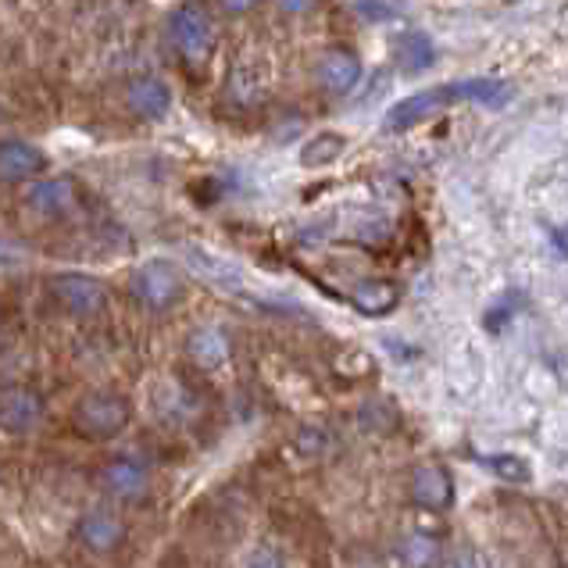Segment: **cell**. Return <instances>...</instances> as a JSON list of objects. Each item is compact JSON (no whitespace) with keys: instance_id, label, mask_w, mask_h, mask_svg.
I'll list each match as a JSON object with an SVG mask.
<instances>
[{"instance_id":"7a4b0ae2","label":"cell","mask_w":568,"mask_h":568,"mask_svg":"<svg viewBox=\"0 0 568 568\" xmlns=\"http://www.w3.org/2000/svg\"><path fill=\"white\" fill-rule=\"evenodd\" d=\"M72 426L87 436V440H111L129 426V400L119 394H90L75 404Z\"/></svg>"},{"instance_id":"8992f818","label":"cell","mask_w":568,"mask_h":568,"mask_svg":"<svg viewBox=\"0 0 568 568\" xmlns=\"http://www.w3.org/2000/svg\"><path fill=\"white\" fill-rule=\"evenodd\" d=\"M125 104L136 119L158 122L172 111V90L169 83H161L158 75H136L133 83L125 87Z\"/></svg>"},{"instance_id":"cb8c5ba5","label":"cell","mask_w":568,"mask_h":568,"mask_svg":"<svg viewBox=\"0 0 568 568\" xmlns=\"http://www.w3.org/2000/svg\"><path fill=\"white\" fill-rule=\"evenodd\" d=\"M11 262H19V251H14L11 243L0 240V265H11Z\"/></svg>"},{"instance_id":"7c38bea8","label":"cell","mask_w":568,"mask_h":568,"mask_svg":"<svg viewBox=\"0 0 568 568\" xmlns=\"http://www.w3.org/2000/svg\"><path fill=\"white\" fill-rule=\"evenodd\" d=\"M47 169V158L26 140H4L0 143V180L4 183H22L32 180L37 172Z\"/></svg>"},{"instance_id":"277c9868","label":"cell","mask_w":568,"mask_h":568,"mask_svg":"<svg viewBox=\"0 0 568 568\" xmlns=\"http://www.w3.org/2000/svg\"><path fill=\"white\" fill-rule=\"evenodd\" d=\"M133 294L140 304L154 307V312H165V307L180 297V272L165 257H154V262H143L133 272Z\"/></svg>"},{"instance_id":"3957f363","label":"cell","mask_w":568,"mask_h":568,"mask_svg":"<svg viewBox=\"0 0 568 568\" xmlns=\"http://www.w3.org/2000/svg\"><path fill=\"white\" fill-rule=\"evenodd\" d=\"M172 40L190 64H204L215 51V29L201 4H183L172 14Z\"/></svg>"},{"instance_id":"9c48e42d","label":"cell","mask_w":568,"mask_h":568,"mask_svg":"<svg viewBox=\"0 0 568 568\" xmlns=\"http://www.w3.org/2000/svg\"><path fill=\"white\" fill-rule=\"evenodd\" d=\"M43 422V400L26 386H14L0 394V429L32 433Z\"/></svg>"},{"instance_id":"ba28073f","label":"cell","mask_w":568,"mask_h":568,"mask_svg":"<svg viewBox=\"0 0 568 568\" xmlns=\"http://www.w3.org/2000/svg\"><path fill=\"white\" fill-rule=\"evenodd\" d=\"M412 497L418 508L444 511L454 500V479L440 462H426L412 473Z\"/></svg>"},{"instance_id":"52a82bcc","label":"cell","mask_w":568,"mask_h":568,"mask_svg":"<svg viewBox=\"0 0 568 568\" xmlns=\"http://www.w3.org/2000/svg\"><path fill=\"white\" fill-rule=\"evenodd\" d=\"M183 257H186V265L211 286H219V290H240L243 286L240 265L230 262V257L219 254V251H207V247H201V243H186Z\"/></svg>"},{"instance_id":"8fae6325","label":"cell","mask_w":568,"mask_h":568,"mask_svg":"<svg viewBox=\"0 0 568 568\" xmlns=\"http://www.w3.org/2000/svg\"><path fill=\"white\" fill-rule=\"evenodd\" d=\"M104 486L115 500H140L151 490V473L133 458H115L104 468Z\"/></svg>"},{"instance_id":"ffe728a7","label":"cell","mask_w":568,"mask_h":568,"mask_svg":"<svg viewBox=\"0 0 568 568\" xmlns=\"http://www.w3.org/2000/svg\"><path fill=\"white\" fill-rule=\"evenodd\" d=\"M486 465L494 468V473L500 476V479H508V483H526L532 473H529V465L523 462V458H486Z\"/></svg>"},{"instance_id":"9a60e30c","label":"cell","mask_w":568,"mask_h":568,"mask_svg":"<svg viewBox=\"0 0 568 568\" xmlns=\"http://www.w3.org/2000/svg\"><path fill=\"white\" fill-rule=\"evenodd\" d=\"M26 204L40 215H64L75 204V183L72 180H43L26 193Z\"/></svg>"},{"instance_id":"44dd1931","label":"cell","mask_w":568,"mask_h":568,"mask_svg":"<svg viewBox=\"0 0 568 568\" xmlns=\"http://www.w3.org/2000/svg\"><path fill=\"white\" fill-rule=\"evenodd\" d=\"M243 568H283V558L275 555L272 547H254L247 561H243Z\"/></svg>"},{"instance_id":"4fadbf2b","label":"cell","mask_w":568,"mask_h":568,"mask_svg":"<svg viewBox=\"0 0 568 568\" xmlns=\"http://www.w3.org/2000/svg\"><path fill=\"white\" fill-rule=\"evenodd\" d=\"M186 354H190L193 365L215 372V368H222L225 362H230V336H225L219 326H201V329L190 333Z\"/></svg>"},{"instance_id":"5bb4252c","label":"cell","mask_w":568,"mask_h":568,"mask_svg":"<svg viewBox=\"0 0 568 568\" xmlns=\"http://www.w3.org/2000/svg\"><path fill=\"white\" fill-rule=\"evenodd\" d=\"M318 79H322V87H326L329 93H347V90L358 87L362 61L354 58L351 51H329V54H322V61H318Z\"/></svg>"},{"instance_id":"5b68a950","label":"cell","mask_w":568,"mask_h":568,"mask_svg":"<svg viewBox=\"0 0 568 568\" xmlns=\"http://www.w3.org/2000/svg\"><path fill=\"white\" fill-rule=\"evenodd\" d=\"M54 294L75 315H97L104 307V301H108L104 283L93 280V275H83V272L58 275V280H54Z\"/></svg>"},{"instance_id":"e0dca14e","label":"cell","mask_w":568,"mask_h":568,"mask_svg":"<svg viewBox=\"0 0 568 568\" xmlns=\"http://www.w3.org/2000/svg\"><path fill=\"white\" fill-rule=\"evenodd\" d=\"M394 58H397V64H404L408 72L429 69L433 58H436L433 40L426 37V32H404V37L394 43Z\"/></svg>"},{"instance_id":"6da1fadb","label":"cell","mask_w":568,"mask_h":568,"mask_svg":"<svg viewBox=\"0 0 568 568\" xmlns=\"http://www.w3.org/2000/svg\"><path fill=\"white\" fill-rule=\"evenodd\" d=\"M462 101H476L486 108H500L511 101V87L508 83H497V79H465V83H444V87H433V90H422L408 101H400L389 108L386 115V129L389 133H404L418 122H426L440 111L462 104Z\"/></svg>"},{"instance_id":"d6986e66","label":"cell","mask_w":568,"mask_h":568,"mask_svg":"<svg viewBox=\"0 0 568 568\" xmlns=\"http://www.w3.org/2000/svg\"><path fill=\"white\" fill-rule=\"evenodd\" d=\"M344 148H347V140L339 136V133H318L315 140L304 143L301 165L304 169H326V165H333L339 154H344Z\"/></svg>"},{"instance_id":"7402d4cb","label":"cell","mask_w":568,"mask_h":568,"mask_svg":"<svg viewBox=\"0 0 568 568\" xmlns=\"http://www.w3.org/2000/svg\"><path fill=\"white\" fill-rule=\"evenodd\" d=\"M219 4H222L225 11H233V14H243V11H251V8L262 4V0H219Z\"/></svg>"},{"instance_id":"603a6c76","label":"cell","mask_w":568,"mask_h":568,"mask_svg":"<svg viewBox=\"0 0 568 568\" xmlns=\"http://www.w3.org/2000/svg\"><path fill=\"white\" fill-rule=\"evenodd\" d=\"M280 8L290 11V14H301V11H312L315 0H280Z\"/></svg>"},{"instance_id":"2e32d148","label":"cell","mask_w":568,"mask_h":568,"mask_svg":"<svg viewBox=\"0 0 568 568\" xmlns=\"http://www.w3.org/2000/svg\"><path fill=\"white\" fill-rule=\"evenodd\" d=\"M397 297H400V290L394 283H386V280H365V283L354 286V294H351L354 307H358L362 315H372V318L394 312Z\"/></svg>"},{"instance_id":"ac0fdd59","label":"cell","mask_w":568,"mask_h":568,"mask_svg":"<svg viewBox=\"0 0 568 568\" xmlns=\"http://www.w3.org/2000/svg\"><path fill=\"white\" fill-rule=\"evenodd\" d=\"M400 558L408 561V568H440L444 547L433 532H412V537L400 544Z\"/></svg>"},{"instance_id":"30bf717a","label":"cell","mask_w":568,"mask_h":568,"mask_svg":"<svg viewBox=\"0 0 568 568\" xmlns=\"http://www.w3.org/2000/svg\"><path fill=\"white\" fill-rule=\"evenodd\" d=\"M79 540H83L93 555H108V550H115L122 540H125V523L115 515V511H87L83 518H79Z\"/></svg>"}]
</instances>
